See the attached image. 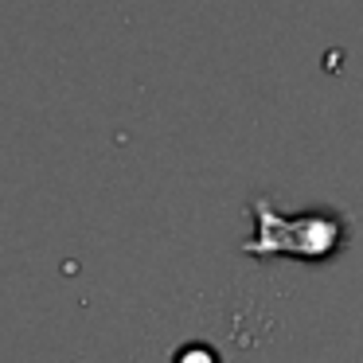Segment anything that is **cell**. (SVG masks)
Listing matches in <instances>:
<instances>
[{
  "label": "cell",
  "instance_id": "1",
  "mask_svg": "<svg viewBox=\"0 0 363 363\" xmlns=\"http://www.w3.org/2000/svg\"><path fill=\"white\" fill-rule=\"evenodd\" d=\"M250 215L258 223L250 242H242V254L250 258H301V262H320L340 246V219L324 211L305 215H281L266 203L254 199Z\"/></svg>",
  "mask_w": 363,
  "mask_h": 363
},
{
  "label": "cell",
  "instance_id": "2",
  "mask_svg": "<svg viewBox=\"0 0 363 363\" xmlns=\"http://www.w3.org/2000/svg\"><path fill=\"white\" fill-rule=\"evenodd\" d=\"M172 363H219V355H215L211 347H203V344H188V347L176 352Z\"/></svg>",
  "mask_w": 363,
  "mask_h": 363
}]
</instances>
